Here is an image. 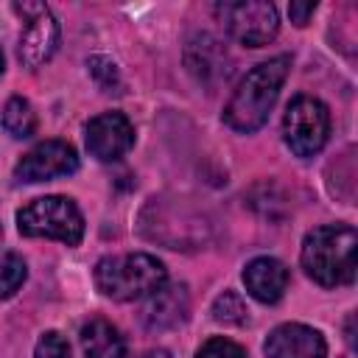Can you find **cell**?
I'll return each mask as SVG.
<instances>
[{"instance_id":"10","label":"cell","mask_w":358,"mask_h":358,"mask_svg":"<svg viewBox=\"0 0 358 358\" xmlns=\"http://www.w3.org/2000/svg\"><path fill=\"white\" fill-rule=\"evenodd\" d=\"M59 45V22L50 14V8L45 6L42 11H36L34 17L25 20V28L20 34V62L31 70H36L39 64H45Z\"/></svg>"},{"instance_id":"11","label":"cell","mask_w":358,"mask_h":358,"mask_svg":"<svg viewBox=\"0 0 358 358\" xmlns=\"http://www.w3.org/2000/svg\"><path fill=\"white\" fill-rule=\"evenodd\" d=\"M288 268L282 260L277 257H255L246 263L243 268V285L249 291V296H255L263 305H274L277 299H282L285 288H288Z\"/></svg>"},{"instance_id":"23","label":"cell","mask_w":358,"mask_h":358,"mask_svg":"<svg viewBox=\"0 0 358 358\" xmlns=\"http://www.w3.org/2000/svg\"><path fill=\"white\" fill-rule=\"evenodd\" d=\"M0 238H3V227H0Z\"/></svg>"},{"instance_id":"4","label":"cell","mask_w":358,"mask_h":358,"mask_svg":"<svg viewBox=\"0 0 358 358\" xmlns=\"http://www.w3.org/2000/svg\"><path fill=\"white\" fill-rule=\"evenodd\" d=\"M17 229L25 238H50L76 246L84 238V215L67 196H42L17 213Z\"/></svg>"},{"instance_id":"16","label":"cell","mask_w":358,"mask_h":358,"mask_svg":"<svg viewBox=\"0 0 358 358\" xmlns=\"http://www.w3.org/2000/svg\"><path fill=\"white\" fill-rule=\"evenodd\" d=\"M213 319L224 322V324H243L249 319V308L241 299V294L235 291H224L221 296H215L213 302Z\"/></svg>"},{"instance_id":"20","label":"cell","mask_w":358,"mask_h":358,"mask_svg":"<svg viewBox=\"0 0 358 358\" xmlns=\"http://www.w3.org/2000/svg\"><path fill=\"white\" fill-rule=\"evenodd\" d=\"M313 11H316V3H291V6H288V14H291V20H294L296 25H305Z\"/></svg>"},{"instance_id":"6","label":"cell","mask_w":358,"mask_h":358,"mask_svg":"<svg viewBox=\"0 0 358 358\" xmlns=\"http://www.w3.org/2000/svg\"><path fill=\"white\" fill-rule=\"evenodd\" d=\"M215 17L224 22L229 36L246 48H263L280 31L277 8L271 3H263V0L221 3V6H215Z\"/></svg>"},{"instance_id":"21","label":"cell","mask_w":358,"mask_h":358,"mask_svg":"<svg viewBox=\"0 0 358 358\" xmlns=\"http://www.w3.org/2000/svg\"><path fill=\"white\" fill-rule=\"evenodd\" d=\"M140 358H171V352H168V350H148V352H143Z\"/></svg>"},{"instance_id":"22","label":"cell","mask_w":358,"mask_h":358,"mask_svg":"<svg viewBox=\"0 0 358 358\" xmlns=\"http://www.w3.org/2000/svg\"><path fill=\"white\" fill-rule=\"evenodd\" d=\"M3 67H6V59H3V50H0V73H3Z\"/></svg>"},{"instance_id":"13","label":"cell","mask_w":358,"mask_h":358,"mask_svg":"<svg viewBox=\"0 0 358 358\" xmlns=\"http://www.w3.org/2000/svg\"><path fill=\"white\" fill-rule=\"evenodd\" d=\"M81 347L87 358H123L126 355V338L112 322L101 316L90 319L81 327Z\"/></svg>"},{"instance_id":"19","label":"cell","mask_w":358,"mask_h":358,"mask_svg":"<svg viewBox=\"0 0 358 358\" xmlns=\"http://www.w3.org/2000/svg\"><path fill=\"white\" fill-rule=\"evenodd\" d=\"M34 358H70V344H67V338L62 333L48 330V333L39 336Z\"/></svg>"},{"instance_id":"18","label":"cell","mask_w":358,"mask_h":358,"mask_svg":"<svg viewBox=\"0 0 358 358\" xmlns=\"http://www.w3.org/2000/svg\"><path fill=\"white\" fill-rule=\"evenodd\" d=\"M196 358H246V350L241 344H235L232 338H224V336H215V338H207Z\"/></svg>"},{"instance_id":"5","label":"cell","mask_w":358,"mask_h":358,"mask_svg":"<svg viewBox=\"0 0 358 358\" xmlns=\"http://www.w3.org/2000/svg\"><path fill=\"white\" fill-rule=\"evenodd\" d=\"M282 137L285 145L296 157H313L324 148L330 137V112L319 98L296 95L282 117Z\"/></svg>"},{"instance_id":"3","label":"cell","mask_w":358,"mask_h":358,"mask_svg":"<svg viewBox=\"0 0 358 358\" xmlns=\"http://www.w3.org/2000/svg\"><path fill=\"white\" fill-rule=\"evenodd\" d=\"M168 280V271L162 260L145 252H129V255H109L98 260L95 266V285L103 296L117 302H134L148 299L154 291H159Z\"/></svg>"},{"instance_id":"7","label":"cell","mask_w":358,"mask_h":358,"mask_svg":"<svg viewBox=\"0 0 358 358\" xmlns=\"http://www.w3.org/2000/svg\"><path fill=\"white\" fill-rule=\"evenodd\" d=\"M78 171V154L70 143L64 140H45L34 145L17 165H14V179L36 185L48 182L56 176H70Z\"/></svg>"},{"instance_id":"17","label":"cell","mask_w":358,"mask_h":358,"mask_svg":"<svg viewBox=\"0 0 358 358\" xmlns=\"http://www.w3.org/2000/svg\"><path fill=\"white\" fill-rule=\"evenodd\" d=\"M87 67H90L92 78L101 84L103 92H117L120 78H117V67H115L112 59H106V56H92V59L87 62Z\"/></svg>"},{"instance_id":"9","label":"cell","mask_w":358,"mask_h":358,"mask_svg":"<svg viewBox=\"0 0 358 358\" xmlns=\"http://www.w3.org/2000/svg\"><path fill=\"white\" fill-rule=\"evenodd\" d=\"M263 352L266 358H327V344L319 330L299 322H285L268 333Z\"/></svg>"},{"instance_id":"14","label":"cell","mask_w":358,"mask_h":358,"mask_svg":"<svg viewBox=\"0 0 358 358\" xmlns=\"http://www.w3.org/2000/svg\"><path fill=\"white\" fill-rule=\"evenodd\" d=\"M3 129L11 137H17V140L31 137L36 131V112H34V106L25 98H11L3 106Z\"/></svg>"},{"instance_id":"15","label":"cell","mask_w":358,"mask_h":358,"mask_svg":"<svg viewBox=\"0 0 358 358\" xmlns=\"http://www.w3.org/2000/svg\"><path fill=\"white\" fill-rule=\"evenodd\" d=\"M28 277V266L17 252H6L0 257V299H8L20 291Z\"/></svg>"},{"instance_id":"2","label":"cell","mask_w":358,"mask_h":358,"mask_svg":"<svg viewBox=\"0 0 358 358\" xmlns=\"http://www.w3.org/2000/svg\"><path fill=\"white\" fill-rule=\"evenodd\" d=\"M355 249H358V235L350 224H324L305 235L299 260L313 282L324 288H336L352 282Z\"/></svg>"},{"instance_id":"1","label":"cell","mask_w":358,"mask_h":358,"mask_svg":"<svg viewBox=\"0 0 358 358\" xmlns=\"http://www.w3.org/2000/svg\"><path fill=\"white\" fill-rule=\"evenodd\" d=\"M288 70H291V56H274L252 67L241 78L229 103L224 106V123L241 134L257 131L268 120V112L277 103V95L288 78Z\"/></svg>"},{"instance_id":"12","label":"cell","mask_w":358,"mask_h":358,"mask_svg":"<svg viewBox=\"0 0 358 358\" xmlns=\"http://www.w3.org/2000/svg\"><path fill=\"white\" fill-rule=\"evenodd\" d=\"M187 310H190L187 288L185 285H162L159 291H154L148 296L143 319H145V327H151V330H168V327H176L179 322H185Z\"/></svg>"},{"instance_id":"8","label":"cell","mask_w":358,"mask_h":358,"mask_svg":"<svg viewBox=\"0 0 358 358\" xmlns=\"http://www.w3.org/2000/svg\"><path fill=\"white\" fill-rule=\"evenodd\" d=\"M87 151L101 162H115L134 145V126L123 112H101L87 123Z\"/></svg>"}]
</instances>
